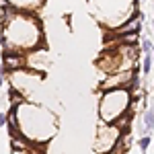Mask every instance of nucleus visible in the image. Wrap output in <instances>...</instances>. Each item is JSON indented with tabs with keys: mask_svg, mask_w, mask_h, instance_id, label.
Masks as SVG:
<instances>
[{
	"mask_svg": "<svg viewBox=\"0 0 154 154\" xmlns=\"http://www.w3.org/2000/svg\"><path fill=\"white\" fill-rule=\"evenodd\" d=\"M4 48L8 51H25L41 43V27L39 21L27 11H11L4 8Z\"/></svg>",
	"mask_w": 154,
	"mask_h": 154,
	"instance_id": "obj_1",
	"label": "nucleus"
},
{
	"mask_svg": "<svg viewBox=\"0 0 154 154\" xmlns=\"http://www.w3.org/2000/svg\"><path fill=\"white\" fill-rule=\"evenodd\" d=\"M21 109V125L19 131L27 136L33 142H43L49 136L56 134V119L54 115H49L43 107H35V105H23Z\"/></svg>",
	"mask_w": 154,
	"mask_h": 154,
	"instance_id": "obj_2",
	"label": "nucleus"
},
{
	"mask_svg": "<svg viewBox=\"0 0 154 154\" xmlns=\"http://www.w3.org/2000/svg\"><path fill=\"white\" fill-rule=\"evenodd\" d=\"M88 4L97 21L107 25L109 29H115L117 25L130 19L136 0H88Z\"/></svg>",
	"mask_w": 154,
	"mask_h": 154,
	"instance_id": "obj_3",
	"label": "nucleus"
},
{
	"mask_svg": "<svg viewBox=\"0 0 154 154\" xmlns=\"http://www.w3.org/2000/svg\"><path fill=\"white\" fill-rule=\"evenodd\" d=\"M130 105V95L125 88H111L101 97V119L105 123H113L125 115Z\"/></svg>",
	"mask_w": 154,
	"mask_h": 154,
	"instance_id": "obj_4",
	"label": "nucleus"
},
{
	"mask_svg": "<svg viewBox=\"0 0 154 154\" xmlns=\"http://www.w3.org/2000/svg\"><path fill=\"white\" fill-rule=\"evenodd\" d=\"M119 125H113V123H103L99 128V138H97V152L105 154L109 150L115 148V142L119 140Z\"/></svg>",
	"mask_w": 154,
	"mask_h": 154,
	"instance_id": "obj_5",
	"label": "nucleus"
},
{
	"mask_svg": "<svg viewBox=\"0 0 154 154\" xmlns=\"http://www.w3.org/2000/svg\"><path fill=\"white\" fill-rule=\"evenodd\" d=\"M136 74L134 72H117V74H113V76H109L107 80L101 82V88L103 91H111V86H125V84L131 82V78H134Z\"/></svg>",
	"mask_w": 154,
	"mask_h": 154,
	"instance_id": "obj_6",
	"label": "nucleus"
},
{
	"mask_svg": "<svg viewBox=\"0 0 154 154\" xmlns=\"http://www.w3.org/2000/svg\"><path fill=\"white\" fill-rule=\"evenodd\" d=\"M11 6L19 8V11H27V12H33L35 8H39L45 0H6Z\"/></svg>",
	"mask_w": 154,
	"mask_h": 154,
	"instance_id": "obj_7",
	"label": "nucleus"
},
{
	"mask_svg": "<svg viewBox=\"0 0 154 154\" xmlns=\"http://www.w3.org/2000/svg\"><path fill=\"white\" fill-rule=\"evenodd\" d=\"M4 64H6V68H21L25 62H23V58H19V56H6V60H4Z\"/></svg>",
	"mask_w": 154,
	"mask_h": 154,
	"instance_id": "obj_8",
	"label": "nucleus"
},
{
	"mask_svg": "<svg viewBox=\"0 0 154 154\" xmlns=\"http://www.w3.org/2000/svg\"><path fill=\"white\" fill-rule=\"evenodd\" d=\"M144 128L146 130H154V109H148L144 113Z\"/></svg>",
	"mask_w": 154,
	"mask_h": 154,
	"instance_id": "obj_9",
	"label": "nucleus"
},
{
	"mask_svg": "<svg viewBox=\"0 0 154 154\" xmlns=\"http://www.w3.org/2000/svg\"><path fill=\"white\" fill-rule=\"evenodd\" d=\"M150 68H152V58H150V54H144V66H142V72H144V74H150Z\"/></svg>",
	"mask_w": 154,
	"mask_h": 154,
	"instance_id": "obj_10",
	"label": "nucleus"
},
{
	"mask_svg": "<svg viewBox=\"0 0 154 154\" xmlns=\"http://www.w3.org/2000/svg\"><path fill=\"white\" fill-rule=\"evenodd\" d=\"M150 142H152V138H150V136H144L142 140L138 142V146H140V150H142V152H146V150L150 148Z\"/></svg>",
	"mask_w": 154,
	"mask_h": 154,
	"instance_id": "obj_11",
	"label": "nucleus"
},
{
	"mask_svg": "<svg viewBox=\"0 0 154 154\" xmlns=\"http://www.w3.org/2000/svg\"><path fill=\"white\" fill-rule=\"evenodd\" d=\"M152 48H154L152 41H148V39H144V41H142V51H144V54H152Z\"/></svg>",
	"mask_w": 154,
	"mask_h": 154,
	"instance_id": "obj_12",
	"label": "nucleus"
},
{
	"mask_svg": "<svg viewBox=\"0 0 154 154\" xmlns=\"http://www.w3.org/2000/svg\"><path fill=\"white\" fill-rule=\"evenodd\" d=\"M2 125H6V115H4V113H0V128H2Z\"/></svg>",
	"mask_w": 154,
	"mask_h": 154,
	"instance_id": "obj_13",
	"label": "nucleus"
},
{
	"mask_svg": "<svg viewBox=\"0 0 154 154\" xmlns=\"http://www.w3.org/2000/svg\"><path fill=\"white\" fill-rule=\"evenodd\" d=\"M152 60H154V48H152Z\"/></svg>",
	"mask_w": 154,
	"mask_h": 154,
	"instance_id": "obj_14",
	"label": "nucleus"
},
{
	"mask_svg": "<svg viewBox=\"0 0 154 154\" xmlns=\"http://www.w3.org/2000/svg\"><path fill=\"white\" fill-rule=\"evenodd\" d=\"M0 86H2V76H0Z\"/></svg>",
	"mask_w": 154,
	"mask_h": 154,
	"instance_id": "obj_15",
	"label": "nucleus"
},
{
	"mask_svg": "<svg viewBox=\"0 0 154 154\" xmlns=\"http://www.w3.org/2000/svg\"><path fill=\"white\" fill-rule=\"evenodd\" d=\"M152 27H154V19H152Z\"/></svg>",
	"mask_w": 154,
	"mask_h": 154,
	"instance_id": "obj_16",
	"label": "nucleus"
}]
</instances>
